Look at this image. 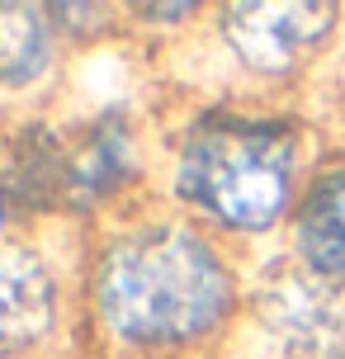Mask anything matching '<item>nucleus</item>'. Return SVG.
I'll list each match as a JSON object with an SVG mask.
<instances>
[{"label":"nucleus","mask_w":345,"mask_h":359,"mask_svg":"<svg viewBox=\"0 0 345 359\" xmlns=\"http://www.w3.org/2000/svg\"><path fill=\"white\" fill-rule=\"evenodd\" d=\"M293 156V137L279 123H203L180 151V194L227 227H270L289 203Z\"/></svg>","instance_id":"obj_2"},{"label":"nucleus","mask_w":345,"mask_h":359,"mask_svg":"<svg viewBox=\"0 0 345 359\" xmlns=\"http://www.w3.org/2000/svg\"><path fill=\"white\" fill-rule=\"evenodd\" d=\"M53 322V279L24 246L0 251V355L34 345Z\"/></svg>","instance_id":"obj_4"},{"label":"nucleus","mask_w":345,"mask_h":359,"mask_svg":"<svg viewBox=\"0 0 345 359\" xmlns=\"http://www.w3.org/2000/svg\"><path fill=\"white\" fill-rule=\"evenodd\" d=\"M0 222H5V194H0Z\"/></svg>","instance_id":"obj_8"},{"label":"nucleus","mask_w":345,"mask_h":359,"mask_svg":"<svg viewBox=\"0 0 345 359\" xmlns=\"http://www.w3.org/2000/svg\"><path fill=\"white\" fill-rule=\"evenodd\" d=\"M298 246L312 269L345 274V170H331L308 189L298 213Z\"/></svg>","instance_id":"obj_5"},{"label":"nucleus","mask_w":345,"mask_h":359,"mask_svg":"<svg viewBox=\"0 0 345 359\" xmlns=\"http://www.w3.org/2000/svg\"><path fill=\"white\" fill-rule=\"evenodd\" d=\"M95 298L119 336L170 345L203 336L227 312L232 274L194 232L147 227L104 251L95 274Z\"/></svg>","instance_id":"obj_1"},{"label":"nucleus","mask_w":345,"mask_h":359,"mask_svg":"<svg viewBox=\"0 0 345 359\" xmlns=\"http://www.w3.org/2000/svg\"><path fill=\"white\" fill-rule=\"evenodd\" d=\"M48 67V10L0 5V81H34Z\"/></svg>","instance_id":"obj_6"},{"label":"nucleus","mask_w":345,"mask_h":359,"mask_svg":"<svg viewBox=\"0 0 345 359\" xmlns=\"http://www.w3.org/2000/svg\"><path fill=\"white\" fill-rule=\"evenodd\" d=\"M341 359H345V355H341Z\"/></svg>","instance_id":"obj_9"},{"label":"nucleus","mask_w":345,"mask_h":359,"mask_svg":"<svg viewBox=\"0 0 345 359\" xmlns=\"http://www.w3.org/2000/svg\"><path fill=\"white\" fill-rule=\"evenodd\" d=\"M137 15H147V19H184L189 5H137Z\"/></svg>","instance_id":"obj_7"},{"label":"nucleus","mask_w":345,"mask_h":359,"mask_svg":"<svg viewBox=\"0 0 345 359\" xmlns=\"http://www.w3.org/2000/svg\"><path fill=\"white\" fill-rule=\"evenodd\" d=\"M336 24V5H227L222 34L260 72H284L308 57Z\"/></svg>","instance_id":"obj_3"}]
</instances>
